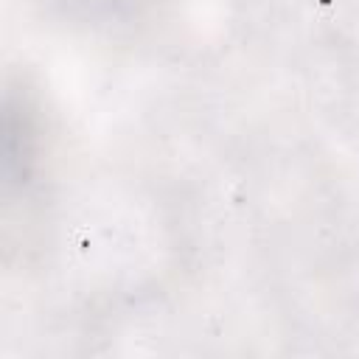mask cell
<instances>
[{"mask_svg": "<svg viewBox=\"0 0 359 359\" xmlns=\"http://www.w3.org/2000/svg\"><path fill=\"white\" fill-rule=\"evenodd\" d=\"M6 185H25L31 180V168L36 163V126L31 107L25 98H6Z\"/></svg>", "mask_w": 359, "mask_h": 359, "instance_id": "obj_1", "label": "cell"}, {"mask_svg": "<svg viewBox=\"0 0 359 359\" xmlns=\"http://www.w3.org/2000/svg\"><path fill=\"white\" fill-rule=\"evenodd\" d=\"M87 3V0H84ZM90 3H109V0H90Z\"/></svg>", "mask_w": 359, "mask_h": 359, "instance_id": "obj_2", "label": "cell"}]
</instances>
